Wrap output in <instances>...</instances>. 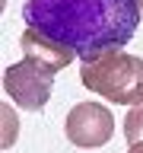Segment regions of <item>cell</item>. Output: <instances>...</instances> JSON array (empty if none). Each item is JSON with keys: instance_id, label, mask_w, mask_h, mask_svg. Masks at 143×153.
<instances>
[{"instance_id": "obj_1", "label": "cell", "mask_w": 143, "mask_h": 153, "mask_svg": "<svg viewBox=\"0 0 143 153\" xmlns=\"http://www.w3.org/2000/svg\"><path fill=\"white\" fill-rule=\"evenodd\" d=\"M140 0H26L22 19L80 61L121 51L140 26Z\"/></svg>"}, {"instance_id": "obj_2", "label": "cell", "mask_w": 143, "mask_h": 153, "mask_svg": "<svg viewBox=\"0 0 143 153\" xmlns=\"http://www.w3.org/2000/svg\"><path fill=\"white\" fill-rule=\"evenodd\" d=\"M80 80L86 89L99 93L114 105L143 102V57L124 54V48L80 61Z\"/></svg>"}, {"instance_id": "obj_3", "label": "cell", "mask_w": 143, "mask_h": 153, "mask_svg": "<svg viewBox=\"0 0 143 153\" xmlns=\"http://www.w3.org/2000/svg\"><path fill=\"white\" fill-rule=\"evenodd\" d=\"M3 89L19 108L26 112H41L54 89V74L35 61H19L3 70Z\"/></svg>"}, {"instance_id": "obj_4", "label": "cell", "mask_w": 143, "mask_h": 153, "mask_svg": "<svg viewBox=\"0 0 143 153\" xmlns=\"http://www.w3.org/2000/svg\"><path fill=\"white\" fill-rule=\"evenodd\" d=\"M67 140L73 147H83V150H92V147H102V143L111 140L114 134V118L111 112L99 102H76L70 112H67L64 121Z\"/></svg>"}, {"instance_id": "obj_5", "label": "cell", "mask_w": 143, "mask_h": 153, "mask_svg": "<svg viewBox=\"0 0 143 153\" xmlns=\"http://www.w3.org/2000/svg\"><path fill=\"white\" fill-rule=\"evenodd\" d=\"M19 45H22L26 61H35V64L48 67L51 74L64 70L67 64H73V57H76L70 48H64V45H57V42H51V38H45L41 32H35V29H22Z\"/></svg>"}, {"instance_id": "obj_6", "label": "cell", "mask_w": 143, "mask_h": 153, "mask_svg": "<svg viewBox=\"0 0 143 153\" xmlns=\"http://www.w3.org/2000/svg\"><path fill=\"white\" fill-rule=\"evenodd\" d=\"M124 140L127 143H143V102L130 105V112L124 115Z\"/></svg>"}, {"instance_id": "obj_7", "label": "cell", "mask_w": 143, "mask_h": 153, "mask_svg": "<svg viewBox=\"0 0 143 153\" xmlns=\"http://www.w3.org/2000/svg\"><path fill=\"white\" fill-rule=\"evenodd\" d=\"M127 153H143V143H130V147H127Z\"/></svg>"}, {"instance_id": "obj_8", "label": "cell", "mask_w": 143, "mask_h": 153, "mask_svg": "<svg viewBox=\"0 0 143 153\" xmlns=\"http://www.w3.org/2000/svg\"><path fill=\"white\" fill-rule=\"evenodd\" d=\"M140 10H143V0H140Z\"/></svg>"}]
</instances>
